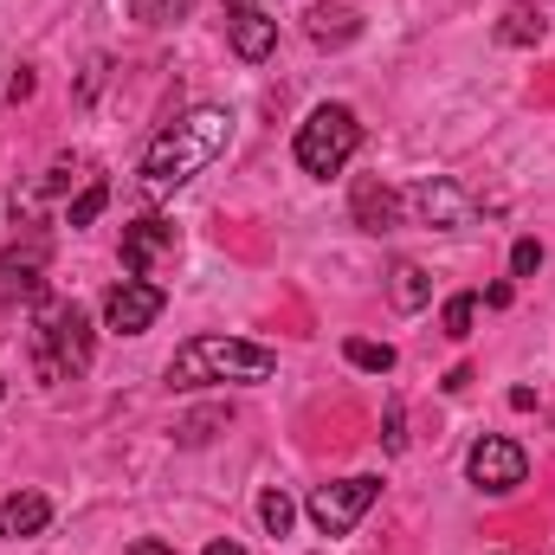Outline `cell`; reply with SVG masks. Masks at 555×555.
I'll list each match as a JSON object with an SVG mask.
<instances>
[{"label":"cell","instance_id":"cell-1","mask_svg":"<svg viewBox=\"0 0 555 555\" xmlns=\"http://www.w3.org/2000/svg\"><path fill=\"white\" fill-rule=\"evenodd\" d=\"M227 137H233V111H220V104H201V111L175 117L168 130H155L149 155H142V181H149V194L188 188L201 168H214V162L227 155Z\"/></svg>","mask_w":555,"mask_h":555},{"label":"cell","instance_id":"cell-2","mask_svg":"<svg viewBox=\"0 0 555 555\" xmlns=\"http://www.w3.org/2000/svg\"><path fill=\"white\" fill-rule=\"evenodd\" d=\"M278 356L240 336H188L168 362V388H220V382H272Z\"/></svg>","mask_w":555,"mask_h":555},{"label":"cell","instance_id":"cell-3","mask_svg":"<svg viewBox=\"0 0 555 555\" xmlns=\"http://www.w3.org/2000/svg\"><path fill=\"white\" fill-rule=\"evenodd\" d=\"M33 369L39 382H72L91 369V323L72 297H39L33 310Z\"/></svg>","mask_w":555,"mask_h":555},{"label":"cell","instance_id":"cell-4","mask_svg":"<svg viewBox=\"0 0 555 555\" xmlns=\"http://www.w3.org/2000/svg\"><path fill=\"white\" fill-rule=\"evenodd\" d=\"M356 149H362V124H356V111H349V104H317V111L304 117V130H297V168L330 181V175L349 168Z\"/></svg>","mask_w":555,"mask_h":555},{"label":"cell","instance_id":"cell-5","mask_svg":"<svg viewBox=\"0 0 555 555\" xmlns=\"http://www.w3.org/2000/svg\"><path fill=\"white\" fill-rule=\"evenodd\" d=\"M382 498V478H343V485H317L310 491V524L323 537H349Z\"/></svg>","mask_w":555,"mask_h":555},{"label":"cell","instance_id":"cell-6","mask_svg":"<svg viewBox=\"0 0 555 555\" xmlns=\"http://www.w3.org/2000/svg\"><path fill=\"white\" fill-rule=\"evenodd\" d=\"M465 478L478 485V491H517L524 478H530V452L517 446V439H504V433H485L472 452H465Z\"/></svg>","mask_w":555,"mask_h":555},{"label":"cell","instance_id":"cell-7","mask_svg":"<svg viewBox=\"0 0 555 555\" xmlns=\"http://www.w3.org/2000/svg\"><path fill=\"white\" fill-rule=\"evenodd\" d=\"M401 201H408V214H414L420 227H439V233H459V227H472V214H478V201H472L459 181H446V175L420 181L414 194H401Z\"/></svg>","mask_w":555,"mask_h":555},{"label":"cell","instance_id":"cell-8","mask_svg":"<svg viewBox=\"0 0 555 555\" xmlns=\"http://www.w3.org/2000/svg\"><path fill=\"white\" fill-rule=\"evenodd\" d=\"M162 284H149V278H124V284H111V297H104V323L117 330V336H142L155 317H162Z\"/></svg>","mask_w":555,"mask_h":555},{"label":"cell","instance_id":"cell-9","mask_svg":"<svg viewBox=\"0 0 555 555\" xmlns=\"http://www.w3.org/2000/svg\"><path fill=\"white\" fill-rule=\"evenodd\" d=\"M175 253H181V233H175L168 220H155V214H149V220H137V227L124 233V266H130L137 278L162 272Z\"/></svg>","mask_w":555,"mask_h":555},{"label":"cell","instance_id":"cell-10","mask_svg":"<svg viewBox=\"0 0 555 555\" xmlns=\"http://www.w3.org/2000/svg\"><path fill=\"white\" fill-rule=\"evenodd\" d=\"M227 39H233V52L240 59H272V46H278V20L266 13V7H253V0H233L227 7Z\"/></svg>","mask_w":555,"mask_h":555},{"label":"cell","instance_id":"cell-11","mask_svg":"<svg viewBox=\"0 0 555 555\" xmlns=\"http://www.w3.org/2000/svg\"><path fill=\"white\" fill-rule=\"evenodd\" d=\"M349 207H356V227H362V233H395L401 214H408V201H401L388 181H375V175L356 181V201H349Z\"/></svg>","mask_w":555,"mask_h":555},{"label":"cell","instance_id":"cell-12","mask_svg":"<svg viewBox=\"0 0 555 555\" xmlns=\"http://www.w3.org/2000/svg\"><path fill=\"white\" fill-rule=\"evenodd\" d=\"M39 291H46V246L33 240L26 253H7V259H0V304L39 297Z\"/></svg>","mask_w":555,"mask_h":555},{"label":"cell","instance_id":"cell-13","mask_svg":"<svg viewBox=\"0 0 555 555\" xmlns=\"http://www.w3.org/2000/svg\"><path fill=\"white\" fill-rule=\"evenodd\" d=\"M304 33H310L317 46H349V39L362 33V13L343 7V0H317V7L304 13Z\"/></svg>","mask_w":555,"mask_h":555},{"label":"cell","instance_id":"cell-14","mask_svg":"<svg viewBox=\"0 0 555 555\" xmlns=\"http://www.w3.org/2000/svg\"><path fill=\"white\" fill-rule=\"evenodd\" d=\"M46 524H52V504L39 491H20V498L0 504V537H39Z\"/></svg>","mask_w":555,"mask_h":555},{"label":"cell","instance_id":"cell-15","mask_svg":"<svg viewBox=\"0 0 555 555\" xmlns=\"http://www.w3.org/2000/svg\"><path fill=\"white\" fill-rule=\"evenodd\" d=\"M543 33H550L543 7H511V13L498 20V39H504V46H543Z\"/></svg>","mask_w":555,"mask_h":555},{"label":"cell","instance_id":"cell-16","mask_svg":"<svg viewBox=\"0 0 555 555\" xmlns=\"http://www.w3.org/2000/svg\"><path fill=\"white\" fill-rule=\"evenodd\" d=\"M388 297H395V310H420V304L433 297V278L420 272L414 259H401V266L388 272Z\"/></svg>","mask_w":555,"mask_h":555},{"label":"cell","instance_id":"cell-17","mask_svg":"<svg viewBox=\"0 0 555 555\" xmlns=\"http://www.w3.org/2000/svg\"><path fill=\"white\" fill-rule=\"evenodd\" d=\"M343 356H349L362 375H388V369H395V349H388V343H369V336H349Z\"/></svg>","mask_w":555,"mask_h":555},{"label":"cell","instance_id":"cell-18","mask_svg":"<svg viewBox=\"0 0 555 555\" xmlns=\"http://www.w3.org/2000/svg\"><path fill=\"white\" fill-rule=\"evenodd\" d=\"M439 323H446V336L459 343V336H472V323H478V297L472 291H459V297H446V310H439Z\"/></svg>","mask_w":555,"mask_h":555},{"label":"cell","instance_id":"cell-19","mask_svg":"<svg viewBox=\"0 0 555 555\" xmlns=\"http://www.w3.org/2000/svg\"><path fill=\"white\" fill-rule=\"evenodd\" d=\"M104 201H111V188H104V181H91V188H85V194L65 207V227H91V220L104 214Z\"/></svg>","mask_w":555,"mask_h":555},{"label":"cell","instance_id":"cell-20","mask_svg":"<svg viewBox=\"0 0 555 555\" xmlns=\"http://www.w3.org/2000/svg\"><path fill=\"white\" fill-rule=\"evenodd\" d=\"M259 524H266L272 537H284V530L297 524V504H291L284 491H266V498H259Z\"/></svg>","mask_w":555,"mask_h":555},{"label":"cell","instance_id":"cell-21","mask_svg":"<svg viewBox=\"0 0 555 555\" xmlns=\"http://www.w3.org/2000/svg\"><path fill=\"white\" fill-rule=\"evenodd\" d=\"M188 7H194V0H130V13H137L142 26H175Z\"/></svg>","mask_w":555,"mask_h":555},{"label":"cell","instance_id":"cell-22","mask_svg":"<svg viewBox=\"0 0 555 555\" xmlns=\"http://www.w3.org/2000/svg\"><path fill=\"white\" fill-rule=\"evenodd\" d=\"M537 266H543V246H537V240H517V246H511V272L530 278Z\"/></svg>","mask_w":555,"mask_h":555},{"label":"cell","instance_id":"cell-23","mask_svg":"<svg viewBox=\"0 0 555 555\" xmlns=\"http://www.w3.org/2000/svg\"><path fill=\"white\" fill-rule=\"evenodd\" d=\"M401 426H408V414H401V401H395L388 420H382V446H388V452H401V446H408V433H401Z\"/></svg>","mask_w":555,"mask_h":555},{"label":"cell","instance_id":"cell-24","mask_svg":"<svg viewBox=\"0 0 555 555\" xmlns=\"http://www.w3.org/2000/svg\"><path fill=\"white\" fill-rule=\"evenodd\" d=\"M130 555H175V550H168V543H137Z\"/></svg>","mask_w":555,"mask_h":555},{"label":"cell","instance_id":"cell-25","mask_svg":"<svg viewBox=\"0 0 555 555\" xmlns=\"http://www.w3.org/2000/svg\"><path fill=\"white\" fill-rule=\"evenodd\" d=\"M207 555H246L240 543H207Z\"/></svg>","mask_w":555,"mask_h":555},{"label":"cell","instance_id":"cell-26","mask_svg":"<svg viewBox=\"0 0 555 555\" xmlns=\"http://www.w3.org/2000/svg\"><path fill=\"white\" fill-rule=\"evenodd\" d=\"M0 395H7V382H0Z\"/></svg>","mask_w":555,"mask_h":555}]
</instances>
